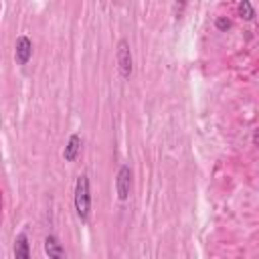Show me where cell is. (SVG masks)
<instances>
[{
    "label": "cell",
    "mask_w": 259,
    "mask_h": 259,
    "mask_svg": "<svg viewBox=\"0 0 259 259\" xmlns=\"http://www.w3.org/2000/svg\"><path fill=\"white\" fill-rule=\"evenodd\" d=\"M75 212L77 217L85 223L89 219L91 212V190H89V176L87 174H79L77 182H75Z\"/></svg>",
    "instance_id": "cell-1"
},
{
    "label": "cell",
    "mask_w": 259,
    "mask_h": 259,
    "mask_svg": "<svg viewBox=\"0 0 259 259\" xmlns=\"http://www.w3.org/2000/svg\"><path fill=\"white\" fill-rule=\"evenodd\" d=\"M115 61H117V69L119 75L123 79H130L132 71H134V61H132V51H130V42L125 38H121L117 42V51H115Z\"/></svg>",
    "instance_id": "cell-2"
},
{
    "label": "cell",
    "mask_w": 259,
    "mask_h": 259,
    "mask_svg": "<svg viewBox=\"0 0 259 259\" xmlns=\"http://www.w3.org/2000/svg\"><path fill=\"white\" fill-rule=\"evenodd\" d=\"M115 192H117V198L121 202H125L130 198V192H132V168L127 164H121L119 170H117V176H115Z\"/></svg>",
    "instance_id": "cell-3"
},
{
    "label": "cell",
    "mask_w": 259,
    "mask_h": 259,
    "mask_svg": "<svg viewBox=\"0 0 259 259\" xmlns=\"http://www.w3.org/2000/svg\"><path fill=\"white\" fill-rule=\"evenodd\" d=\"M30 57H32V40L22 34V36L16 38V45H14V59H16V63H18L20 67H24V65H28Z\"/></svg>",
    "instance_id": "cell-4"
},
{
    "label": "cell",
    "mask_w": 259,
    "mask_h": 259,
    "mask_svg": "<svg viewBox=\"0 0 259 259\" xmlns=\"http://www.w3.org/2000/svg\"><path fill=\"white\" fill-rule=\"evenodd\" d=\"M42 247H45V253H47L49 259H67L65 247H63V243L59 241L57 235H47Z\"/></svg>",
    "instance_id": "cell-5"
},
{
    "label": "cell",
    "mask_w": 259,
    "mask_h": 259,
    "mask_svg": "<svg viewBox=\"0 0 259 259\" xmlns=\"http://www.w3.org/2000/svg\"><path fill=\"white\" fill-rule=\"evenodd\" d=\"M79 152H81V136L79 134H71L69 140H67L65 150H63L65 162H75L77 156H79Z\"/></svg>",
    "instance_id": "cell-6"
},
{
    "label": "cell",
    "mask_w": 259,
    "mask_h": 259,
    "mask_svg": "<svg viewBox=\"0 0 259 259\" xmlns=\"http://www.w3.org/2000/svg\"><path fill=\"white\" fill-rule=\"evenodd\" d=\"M14 259H30V243L26 233L16 235L14 239Z\"/></svg>",
    "instance_id": "cell-7"
},
{
    "label": "cell",
    "mask_w": 259,
    "mask_h": 259,
    "mask_svg": "<svg viewBox=\"0 0 259 259\" xmlns=\"http://www.w3.org/2000/svg\"><path fill=\"white\" fill-rule=\"evenodd\" d=\"M239 14L245 18V20H253L255 18V8H253V4L251 2H247V0H243V2H239Z\"/></svg>",
    "instance_id": "cell-8"
},
{
    "label": "cell",
    "mask_w": 259,
    "mask_h": 259,
    "mask_svg": "<svg viewBox=\"0 0 259 259\" xmlns=\"http://www.w3.org/2000/svg\"><path fill=\"white\" fill-rule=\"evenodd\" d=\"M214 26H217V30H221V32H227V30L231 28V20H229L227 16H217V20H214Z\"/></svg>",
    "instance_id": "cell-9"
},
{
    "label": "cell",
    "mask_w": 259,
    "mask_h": 259,
    "mask_svg": "<svg viewBox=\"0 0 259 259\" xmlns=\"http://www.w3.org/2000/svg\"><path fill=\"white\" fill-rule=\"evenodd\" d=\"M0 217H2V190H0Z\"/></svg>",
    "instance_id": "cell-10"
}]
</instances>
